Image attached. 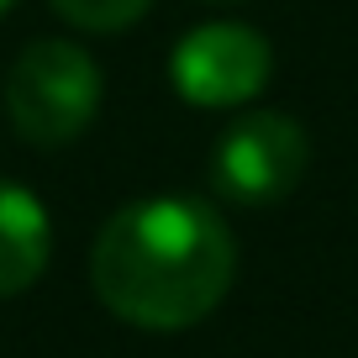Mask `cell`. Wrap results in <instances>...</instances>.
<instances>
[{"label":"cell","mask_w":358,"mask_h":358,"mask_svg":"<svg viewBox=\"0 0 358 358\" xmlns=\"http://www.w3.org/2000/svg\"><path fill=\"white\" fill-rule=\"evenodd\" d=\"M6 11H11V0H0V16H6Z\"/></svg>","instance_id":"7"},{"label":"cell","mask_w":358,"mask_h":358,"mask_svg":"<svg viewBox=\"0 0 358 358\" xmlns=\"http://www.w3.org/2000/svg\"><path fill=\"white\" fill-rule=\"evenodd\" d=\"M53 258V222L16 179H0V301L32 290Z\"/></svg>","instance_id":"5"},{"label":"cell","mask_w":358,"mask_h":358,"mask_svg":"<svg viewBox=\"0 0 358 358\" xmlns=\"http://www.w3.org/2000/svg\"><path fill=\"white\" fill-rule=\"evenodd\" d=\"M274 74V48L237 22H211L179 37L174 58H169V79H174L179 101L201 106V111H232L248 106Z\"/></svg>","instance_id":"4"},{"label":"cell","mask_w":358,"mask_h":358,"mask_svg":"<svg viewBox=\"0 0 358 358\" xmlns=\"http://www.w3.org/2000/svg\"><path fill=\"white\" fill-rule=\"evenodd\" d=\"M48 6L79 32H127L148 16L153 0H48Z\"/></svg>","instance_id":"6"},{"label":"cell","mask_w":358,"mask_h":358,"mask_svg":"<svg viewBox=\"0 0 358 358\" xmlns=\"http://www.w3.org/2000/svg\"><path fill=\"white\" fill-rule=\"evenodd\" d=\"M311 137L285 111H248L211 153V185L232 206H274L306 179Z\"/></svg>","instance_id":"3"},{"label":"cell","mask_w":358,"mask_h":358,"mask_svg":"<svg viewBox=\"0 0 358 358\" xmlns=\"http://www.w3.org/2000/svg\"><path fill=\"white\" fill-rule=\"evenodd\" d=\"M237 274L232 227L190 195H148L101 227L90 285L106 311L143 332H179L227 301Z\"/></svg>","instance_id":"1"},{"label":"cell","mask_w":358,"mask_h":358,"mask_svg":"<svg viewBox=\"0 0 358 358\" xmlns=\"http://www.w3.org/2000/svg\"><path fill=\"white\" fill-rule=\"evenodd\" d=\"M101 69L69 37H37L6 74V116L32 148H69L101 116Z\"/></svg>","instance_id":"2"}]
</instances>
